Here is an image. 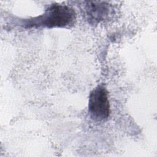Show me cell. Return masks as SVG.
<instances>
[{
    "label": "cell",
    "instance_id": "1",
    "mask_svg": "<svg viewBox=\"0 0 157 157\" xmlns=\"http://www.w3.org/2000/svg\"><path fill=\"white\" fill-rule=\"evenodd\" d=\"M76 22L75 10L65 5L53 4L50 6L43 14L30 19H26L21 24L23 28L38 27L70 28Z\"/></svg>",
    "mask_w": 157,
    "mask_h": 157
},
{
    "label": "cell",
    "instance_id": "2",
    "mask_svg": "<svg viewBox=\"0 0 157 157\" xmlns=\"http://www.w3.org/2000/svg\"><path fill=\"white\" fill-rule=\"evenodd\" d=\"M88 110L91 117L96 121H104L109 117L110 107L107 91L102 86H97L90 93Z\"/></svg>",
    "mask_w": 157,
    "mask_h": 157
},
{
    "label": "cell",
    "instance_id": "3",
    "mask_svg": "<svg viewBox=\"0 0 157 157\" xmlns=\"http://www.w3.org/2000/svg\"><path fill=\"white\" fill-rule=\"evenodd\" d=\"M85 15L91 24H97L107 20L112 15L113 9L105 2L85 1Z\"/></svg>",
    "mask_w": 157,
    "mask_h": 157
}]
</instances>
